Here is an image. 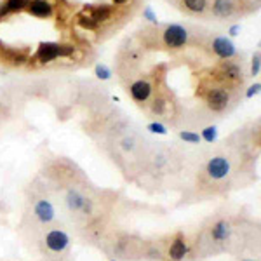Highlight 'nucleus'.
Listing matches in <instances>:
<instances>
[{
  "label": "nucleus",
  "mask_w": 261,
  "mask_h": 261,
  "mask_svg": "<svg viewBox=\"0 0 261 261\" xmlns=\"http://www.w3.org/2000/svg\"><path fill=\"white\" fill-rule=\"evenodd\" d=\"M73 51H75V47H72V45H63L58 44V42H42L38 45L37 52L33 54V58H28V61L45 65V63H51L58 58H68V56L73 54Z\"/></svg>",
  "instance_id": "obj_1"
},
{
  "label": "nucleus",
  "mask_w": 261,
  "mask_h": 261,
  "mask_svg": "<svg viewBox=\"0 0 261 261\" xmlns=\"http://www.w3.org/2000/svg\"><path fill=\"white\" fill-rule=\"evenodd\" d=\"M44 251L51 258H61L70 248V237L63 230H49L44 237Z\"/></svg>",
  "instance_id": "obj_2"
},
{
  "label": "nucleus",
  "mask_w": 261,
  "mask_h": 261,
  "mask_svg": "<svg viewBox=\"0 0 261 261\" xmlns=\"http://www.w3.org/2000/svg\"><path fill=\"white\" fill-rule=\"evenodd\" d=\"M214 77L221 86L225 87H234L237 84H242L244 77H242V68L234 61H221L214 70Z\"/></svg>",
  "instance_id": "obj_3"
},
{
  "label": "nucleus",
  "mask_w": 261,
  "mask_h": 261,
  "mask_svg": "<svg viewBox=\"0 0 261 261\" xmlns=\"http://www.w3.org/2000/svg\"><path fill=\"white\" fill-rule=\"evenodd\" d=\"M206 103L209 110L213 112H223L230 105V91L225 86L209 87L206 93Z\"/></svg>",
  "instance_id": "obj_4"
},
{
  "label": "nucleus",
  "mask_w": 261,
  "mask_h": 261,
  "mask_svg": "<svg viewBox=\"0 0 261 261\" xmlns=\"http://www.w3.org/2000/svg\"><path fill=\"white\" fill-rule=\"evenodd\" d=\"M164 44L171 49H181L188 42V30L181 24H167L162 33Z\"/></svg>",
  "instance_id": "obj_5"
},
{
  "label": "nucleus",
  "mask_w": 261,
  "mask_h": 261,
  "mask_svg": "<svg viewBox=\"0 0 261 261\" xmlns=\"http://www.w3.org/2000/svg\"><path fill=\"white\" fill-rule=\"evenodd\" d=\"M213 52L223 61H230L237 56V49H235V44L227 37H216L213 40Z\"/></svg>",
  "instance_id": "obj_6"
},
{
  "label": "nucleus",
  "mask_w": 261,
  "mask_h": 261,
  "mask_svg": "<svg viewBox=\"0 0 261 261\" xmlns=\"http://www.w3.org/2000/svg\"><path fill=\"white\" fill-rule=\"evenodd\" d=\"M230 172V162L225 157H214L207 162V174L213 179H223Z\"/></svg>",
  "instance_id": "obj_7"
},
{
  "label": "nucleus",
  "mask_w": 261,
  "mask_h": 261,
  "mask_svg": "<svg viewBox=\"0 0 261 261\" xmlns=\"http://www.w3.org/2000/svg\"><path fill=\"white\" fill-rule=\"evenodd\" d=\"M151 94V84L148 80H136V82L130 86V96L137 103H144V101L150 98Z\"/></svg>",
  "instance_id": "obj_8"
},
{
  "label": "nucleus",
  "mask_w": 261,
  "mask_h": 261,
  "mask_svg": "<svg viewBox=\"0 0 261 261\" xmlns=\"http://www.w3.org/2000/svg\"><path fill=\"white\" fill-rule=\"evenodd\" d=\"M35 218H37L40 223H51L52 220H54V207H52V204L49 202V200H38L37 204H35Z\"/></svg>",
  "instance_id": "obj_9"
},
{
  "label": "nucleus",
  "mask_w": 261,
  "mask_h": 261,
  "mask_svg": "<svg viewBox=\"0 0 261 261\" xmlns=\"http://www.w3.org/2000/svg\"><path fill=\"white\" fill-rule=\"evenodd\" d=\"M84 12L89 14L98 24H101L110 19L112 14H114V9H112V5H87L84 9Z\"/></svg>",
  "instance_id": "obj_10"
},
{
  "label": "nucleus",
  "mask_w": 261,
  "mask_h": 261,
  "mask_svg": "<svg viewBox=\"0 0 261 261\" xmlns=\"http://www.w3.org/2000/svg\"><path fill=\"white\" fill-rule=\"evenodd\" d=\"M28 10L35 17H51L52 16V3L49 0H30Z\"/></svg>",
  "instance_id": "obj_11"
},
{
  "label": "nucleus",
  "mask_w": 261,
  "mask_h": 261,
  "mask_svg": "<svg viewBox=\"0 0 261 261\" xmlns=\"http://www.w3.org/2000/svg\"><path fill=\"white\" fill-rule=\"evenodd\" d=\"M234 2L232 0H214L213 2V14L216 17H228L234 14Z\"/></svg>",
  "instance_id": "obj_12"
},
{
  "label": "nucleus",
  "mask_w": 261,
  "mask_h": 261,
  "mask_svg": "<svg viewBox=\"0 0 261 261\" xmlns=\"http://www.w3.org/2000/svg\"><path fill=\"white\" fill-rule=\"evenodd\" d=\"M186 253H188V246H186L185 239H183L181 235H178V237L174 239V242L171 244L169 256H171L172 260H181L186 256Z\"/></svg>",
  "instance_id": "obj_13"
},
{
  "label": "nucleus",
  "mask_w": 261,
  "mask_h": 261,
  "mask_svg": "<svg viewBox=\"0 0 261 261\" xmlns=\"http://www.w3.org/2000/svg\"><path fill=\"white\" fill-rule=\"evenodd\" d=\"M230 234H232V228H230V225L227 223V221H220V223H216L214 225V228H213V237H214V241H227L228 237H230Z\"/></svg>",
  "instance_id": "obj_14"
},
{
  "label": "nucleus",
  "mask_w": 261,
  "mask_h": 261,
  "mask_svg": "<svg viewBox=\"0 0 261 261\" xmlns=\"http://www.w3.org/2000/svg\"><path fill=\"white\" fill-rule=\"evenodd\" d=\"M68 204L72 211H86L87 209V199L80 195L79 192H70L68 195Z\"/></svg>",
  "instance_id": "obj_15"
},
{
  "label": "nucleus",
  "mask_w": 261,
  "mask_h": 261,
  "mask_svg": "<svg viewBox=\"0 0 261 261\" xmlns=\"http://www.w3.org/2000/svg\"><path fill=\"white\" fill-rule=\"evenodd\" d=\"M186 10L193 14H202L207 7V0H181Z\"/></svg>",
  "instance_id": "obj_16"
},
{
  "label": "nucleus",
  "mask_w": 261,
  "mask_h": 261,
  "mask_svg": "<svg viewBox=\"0 0 261 261\" xmlns=\"http://www.w3.org/2000/svg\"><path fill=\"white\" fill-rule=\"evenodd\" d=\"M5 7L7 10L10 12H21V10L28 9V3H30V0H5Z\"/></svg>",
  "instance_id": "obj_17"
},
{
  "label": "nucleus",
  "mask_w": 261,
  "mask_h": 261,
  "mask_svg": "<svg viewBox=\"0 0 261 261\" xmlns=\"http://www.w3.org/2000/svg\"><path fill=\"white\" fill-rule=\"evenodd\" d=\"M94 73H96V77L100 80H110L112 79V70L108 68L107 65H103V63L96 65V68H94Z\"/></svg>",
  "instance_id": "obj_18"
},
{
  "label": "nucleus",
  "mask_w": 261,
  "mask_h": 261,
  "mask_svg": "<svg viewBox=\"0 0 261 261\" xmlns=\"http://www.w3.org/2000/svg\"><path fill=\"white\" fill-rule=\"evenodd\" d=\"M165 107H167V103H165L164 98H155L153 105H151V112L157 115H164L165 114Z\"/></svg>",
  "instance_id": "obj_19"
},
{
  "label": "nucleus",
  "mask_w": 261,
  "mask_h": 261,
  "mask_svg": "<svg viewBox=\"0 0 261 261\" xmlns=\"http://www.w3.org/2000/svg\"><path fill=\"white\" fill-rule=\"evenodd\" d=\"M202 137L207 141V143H213V141H216L218 137V129L214 128V126H211V128H206L202 130Z\"/></svg>",
  "instance_id": "obj_20"
},
{
  "label": "nucleus",
  "mask_w": 261,
  "mask_h": 261,
  "mask_svg": "<svg viewBox=\"0 0 261 261\" xmlns=\"http://www.w3.org/2000/svg\"><path fill=\"white\" fill-rule=\"evenodd\" d=\"M179 137H181L183 141H188V143H199L200 141V136L199 134H195V132H190V130H181L179 132Z\"/></svg>",
  "instance_id": "obj_21"
},
{
  "label": "nucleus",
  "mask_w": 261,
  "mask_h": 261,
  "mask_svg": "<svg viewBox=\"0 0 261 261\" xmlns=\"http://www.w3.org/2000/svg\"><path fill=\"white\" fill-rule=\"evenodd\" d=\"M260 70H261V56H260V52H256V54L253 56L251 75H253V77H258V75H260Z\"/></svg>",
  "instance_id": "obj_22"
},
{
  "label": "nucleus",
  "mask_w": 261,
  "mask_h": 261,
  "mask_svg": "<svg viewBox=\"0 0 261 261\" xmlns=\"http://www.w3.org/2000/svg\"><path fill=\"white\" fill-rule=\"evenodd\" d=\"M148 130L153 132V134H167L165 126L160 124V122H151V124H148Z\"/></svg>",
  "instance_id": "obj_23"
},
{
  "label": "nucleus",
  "mask_w": 261,
  "mask_h": 261,
  "mask_svg": "<svg viewBox=\"0 0 261 261\" xmlns=\"http://www.w3.org/2000/svg\"><path fill=\"white\" fill-rule=\"evenodd\" d=\"M143 17L146 21H150L151 24H158V19H157V14L153 12V9L151 7H144V10H143Z\"/></svg>",
  "instance_id": "obj_24"
},
{
  "label": "nucleus",
  "mask_w": 261,
  "mask_h": 261,
  "mask_svg": "<svg viewBox=\"0 0 261 261\" xmlns=\"http://www.w3.org/2000/svg\"><path fill=\"white\" fill-rule=\"evenodd\" d=\"M260 89H261V84H260V82H256L255 86L249 87V91H248V93H246V98H253V96H256V94L260 93Z\"/></svg>",
  "instance_id": "obj_25"
},
{
  "label": "nucleus",
  "mask_w": 261,
  "mask_h": 261,
  "mask_svg": "<svg viewBox=\"0 0 261 261\" xmlns=\"http://www.w3.org/2000/svg\"><path fill=\"white\" fill-rule=\"evenodd\" d=\"M239 31H241V24H232L230 30H228V33H230V37H237Z\"/></svg>",
  "instance_id": "obj_26"
},
{
  "label": "nucleus",
  "mask_w": 261,
  "mask_h": 261,
  "mask_svg": "<svg viewBox=\"0 0 261 261\" xmlns=\"http://www.w3.org/2000/svg\"><path fill=\"white\" fill-rule=\"evenodd\" d=\"M129 0H114V5H124V3H128Z\"/></svg>",
  "instance_id": "obj_27"
},
{
  "label": "nucleus",
  "mask_w": 261,
  "mask_h": 261,
  "mask_svg": "<svg viewBox=\"0 0 261 261\" xmlns=\"http://www.w3.org/2000/svg\"><path fill=\"white\" fill-rule=\"evenodd\" d=\"M246 261H249V260H246Z\"/></svg>",
  "instance_id": "obj_28"
}]
</instances>
